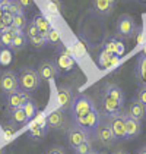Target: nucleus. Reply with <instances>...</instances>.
Segmentation results:
<instances>
[{
  "instance_id": "nucleus-1",
  "label": "nucleus",
  "mask_w": 146,
  "mask_h": 154,
  "mask_svg": "<svg viewBox=\"0 0 146 154\" xmlns=\"http://www.w3.org/2000/svg\"><path fill=\"white\" fill-rule=\"evenodd\" d=\"M18 81H19V90L26 91V93H35L41 85V78L38 75L35 68L31 66H25L21 69L18 75Z\"/></svg>"
},
{
  "instance_id": "nucleus-2",
  "label": "nucleus",
  "mask_w": 146,
  "mask_h": 154,
  "mask_svg": "<svg viewBox=\"0 0 146 154\" xmlns=\"http://www.w3.org/2000/svg\"><path fill=\"white\" fill-rule=\"evenodd\" d=\"M101 113L98 112V109H94L91 112H88L82 116H77V118H72L73 119V125L79 126L82 131H85L88 135H94L95 131H97L98 125L101 122Z\"/></svg>"
},
{
  "instance_id": "nucleus-3",
  "label": "nucleus",
  "mask_w": 146,
  "mask_h": 154,
  "mask_svg": "<svg viewBox=\"0 0 146 154\" xmlns=\"http://www.w3.org/2000/svg\"><path fill=\"white\" fill-rule=\"evenodd\" d=\"M97 109L94 100L89 97L88 94H77L73 97V101H72V106H70V113H72V118H77V116H82L88 112Z\"/></svg>"
},
{
  "instance_id": "nucleus-4",
  "label": "nucleus",
  "mask_w": 146,
  "mask_h": 154,
  "mask_svg": "<svg viewBox=\"0 0 146 154\" xmlns=\"http://www.w3.org/2000/svg\"><path fill=\"white\" fill-rule=\"evenodd\" d=\"M136 29H137V26H136L134 18L132 15L123 13V15L118 16L117 24H115V31H117V35L120 38H124V40L133 38Z\"/></svg>"
},
{
  "instance_id": "nucleus-5",
  "label": "nucleus",
  "mask_w": 146,
  "mask_h": 154,
  "mask_svg": "<svg viewBox=\"0 0 146 154\" xmlns=\"http://www.w3.org/2000/svg\"><path fill=\"white\" fill-rule=\"evenodd\" d=\"M94 137H95V140H97L101 145H104V147L112 145V144L115 142L114 134H112V131L110 128L108 120H107V116H105V115L101 116V122H99V125H98Z\"/></svg>"
},
{
  "instance_id": "nucleus-6",
  "label": "nucleus",
  "mask_w": 146,
  "mask_h": 154,
  "mask_svg": "<svg viewBox=\"0 0 146 154\" xmlns=\"http://www.w3.org/2000/svg\"><path fill=\"white\" fill-rule=\"evenodd\" d=\"M107 120H108V125L112 134H114V138L115 141H126V120H124V113H115V115H105Z\"/></svg>"
},
{
  "instance_id": "nucleus-7",
  "label": "nucleus",
  "mask_w": 146,
  "mask_h": 154,
  "mask_svg": "<svg viewBox=\"0 0 146 154\" xmlns=\"http://www.w3.org/2000/svg\"><path fill=\"white\" fill-rule=\"evenodd\" d=\"M18 90H19L18 75L13 71L0 72V93L4 95H9Z\"/></svg>"
},
{
  "instance_id": "nucleus-8",
  "label": "nucleus",
  "mask_w": 146,
  "mask_h": 154,
  "mask_svg": "<svg viewBox=\"0 0 146 154\" xmlns=\"http://www.w3.org/2000/svg\"><path fill=\"white\" fill-rule=\"evenodd\" d=\"M73 88L70 85H60L57 90V103H59V110L61 112H69L73 101Z\"/></svg>"
},
{
  "instance_id": "nucleus-9",
  "label": "nucleus",
  "mask_w": 146,
  "mask_h": 154,
  "mask_svg": "<svg viewBox=\"0 0 146 154\" xmlns=\"http://www.w3.org/2000/svg\"><path fill=\"white\" fill-rule=\"evenodd\" d=\"M88 138H89V135L86 134L85 131L80 129L79 126H76V125L69 126V129H67V142H69V147L72 150L77 148Z\"/></svg>"
},
{
  "instance_id": "nucleus-10",
  "label": "nucleus",
  "mask_w": 146,
  "mask_h": 154,
  "mask_svg": "<svg viewBox=\"0 0 146 154\" xmlns=\"http://www.w3.org/2000/svg\"><path fill=\"white\" fill-rule=\"evenodd\" d=\"M45 123H47V128H50V129L61 131V129H66L67 119H66L64 112H61V110L57 109V110H54L53 113H50L48 116L45 118Z\"/></svg>"
},
{
  "instance_id": "nucleus-11",
  "label": "nucleus",
  "mask_w": 146,
  "mask_h": 154,
  "mask_svg": "<svg viewBox=\"0 0 146 154\" xmlns=\"http://www.w3.org/2000/svg\"><path fill=\"white\" fill-rule=\"evenodd\" d=\"M32 97L29 93H26V91H22V90H18V91H15L12 94L6 95V104L9 107V110H13V109H22L25 103L28 101V100H31Z\"/></svg>"
},
{
  "instance_id": "nucleus-12",
  "label": "nucleus",
  "mask_w": 146,
  "mask_h": 154,
  "mask_svg": "<svg viewBox=\"0 0 146 154\" xmlns=\"http://www.w3.org/2000/svg\"><path fill=\"white\" fill-rule=\"evenodd\" d=\"M38 75L41 79H45V81H51L54 78L59 76V69L56 68L54 62H50V60H42L39 65H38Z\"/></svg>"
},
{
  "instance_id": "nucleus-13",
  "label": "nucleus",
  "mask_w": 146,
  "mask_h": 154,
  "mask_svg": "<svg viewBox=\"0 0 146 154\" xmlns=\"http://www.w3.org/2000/svg\"><path fill=\"white\" fill-rule=\"evenodd\" d=\"M126 120V140H134L142 134V123L133 119L129 113H124Z\"/></svg>"
},
{
  "instance_id": "nucleus-14",
  "label": "nucleus",
  "mask_w": 146,
  "mask_h": 154,
  "mask_svg": "<svg viewBox=\"0 0 146 154\" xmlns=\"http://www.w3.org/2000/svg\"><path fill=\"white\" fill-rule=\"evenodd\" d=\"M54 65H56V68L59 69V72L60 71L61 72H69L76 66V62H74V59H73L67 51H60V53L56 56Z\"/></svg>"
},
{
  "instance_id": "nucleus-15",
  "label": "nucleus",
  "mask_w": 146,
  "mask_h": 154,
  "mask_svg": "<svg viewBox=\"0 0 146 154\" xmlns=\"http://www.w3.org/2000/svg\"><path fill=\"white\" fill-rule=\"evenodd\" d=\"M47 123H45V119L44 118H36L34 125L29 128V135L34 138V140H42L47 134Z\"/></svg>"
},
{
  "instance_id": "nucleus-16",
  "label": "nucleus",
  "mask_w": 146,
  "mask_h": 154,
  "mask_svg": "<svg viewBox=\"0 0 146 154\" xmlns=\"http://www.w3.org/2000/svg\"><path fill=\"white\" fill-rule=\"evenodd\" d=\"M102 94L114 98L117 103H120L121 106H124V93H123V90L118 85H115V84H107L104 87V90H102Z\"/></svg>"
},
{
  "instance_id": "nucleus-17",
  "label": "nucleus",
  "mask_w": 146,
  "mask_h": 154,
  "mask_svg": "<svg viewBox=\"0 0 146 154\" xmlns=\"http://www.w3.org/2000/svg\"><path fill=\"white\" fill-rule=\"evenodd\" d=\"M133 119H136L137 122H142L146 118V107L139 103L136 98H133L130 101V106H129V112H127Z\"/></svg>"
},
{
  "instance_id": "nucleus-18",
  "label": "nucleus",
  "mask_w": 146,
  "mask_h": 154,
  "mask_svg": "<svg viewBox=\"0 0 146 154\" xmlns=\"http://www.w3.org/2000/svg\"><path fill=\"white\" fill-rule=\"evenodd\" d=\"M102 107H104V112H105V115H115V113H120L121 112L123 106L120 103H117L114 98H111L108 95L102 94Z\"/></svg>"
},
{
  "instance_id": "nucleus-19",
  "label": "nucleus",
  "mask_w": 146,
  "mask_h": 154,
  "mask_svg": "<svg viewBox=\"0 0 146 154\" xmlns=\"http://www.w3.org/2000/svg\"><path fill=\"white\" fill-rule=\"evenodd\" d=\"M114 0H94V9L99 15H111L114 11Z\"/></svg>"
},
{
  "instance_id": "nucleus-20",
  "label": "nucleus",
  "mask_w": 146,
  "mask_h": 154,
  "mask_svg": "<svg viewBox=\"0 0 146 154\" xmlns=\"http://www.w3.org/2000/svg\"><path fill=\"white\" fill-rule=\"evenodd\" d=\"M32 21H34V24H35L38 32H39L42 37H47V34L50 32V29L53 28L48 19H47L45 16H42V15H36Z\"/></svg>"
},
{
  "instance_id": "nucleus-21",
  "label": "nucleus",
  "mask_w": 146,
  "mask_h": 154,
  "mask_svg": "<svg viewBox=\"0 0 146 154\" xmlns=\"http://www.w3.org/2000/svg\"><path fill=\"white\" fill-rule=\"evenodd\" d=\"M136 78L142 85H146V57L142 54L136 63Z\"/></svg>"
},
{
  "instance_id": "nucleus-22",
  "label": "nucleus",
  "mask_w": 146,
  "mask_h": 154,
  "mask_svg": "<svg viewBox=\"0 0 146 154\" xmlns=\"http://www.w3.org/2000/svg\"><path fill=\"white\" fill-rule=\"evenodd\" d=\"M9 118H10V123L15 125V126H21V125H25L28 122V118L24 113L22 109H13L9 112Z\"/></svg>"
},
{
  "instance_id": "nucleus-23",
  "label": "nucleus",
  "mask_w": 146,
  "mask_h": 154,
  "mask_svg": "<svg viewBox=\"0 0 146 154\" xmlns=\"http://www.w3.org/2000/svg\"><path fill=\"white\" fill-rule=\"evenodd\" d=\"M98 62H99V66L101 68H110L111 65H114L117 62V59L114 57V54L108 53L107 50H102L101 54H99V60Z\"/></svg>"
},
{
  "instance_id": "nucleus-24",
  "label": "nucleus",
  "mask_w": 146,
  "mask_h": 154,
  "mask_svg": "<svg viewBox=\"0 0 146 154\" xmlns=\"http://www.w3.org/2000/svg\"><path fill=\"white\" fill-rule=\"evenodd\" d=\"M22 110H24V113L26 115V118L28 120H31V119H34L36 116V113H38V109H36V104L35 101L31 98V100H28L26 103H25L24 106H22Z\"/></svg>"
},
{
  "instance_id": "nucleus-25",
  "label": "nucleus",
  "mask_w": 146,
  "mask_h": 154,
  "mask_svg": "<svg viewBox=\"0 0 146 154\" xmlns=\"http://www.w3.org/2000/svg\"><path fill=\"white\" fill-rule=\"evenodd\" d=\"M26 41H28V38L25 35L24 32H21V34H18V35L13 37L12 40V46H10V50H22V48L26 46Z\"/></svg>"
},
{
  "instance_id": "nucleus-26",
  "label": "nucleus",
  "mask_w": 146,
  "mask_h": 154,
  "mask_svg": "<svg viewBox=\"0 0 146 154\" xmlns=\"http://www.w3.org/2000/svg\"><path fill=\"white\" fill-rule=\"evenodd\" d=\"M13 53L9 47H0V65L1 66H7L12 63Z\"/></svg>"
},
{
  "instance_id": "nucleus-27",
  "label": "nucleus",
  "mask_w": 146,
  "mask_h": 154,
  "mask_svg": "<svg viewBox=\"0 0 146 154\" xmlns=\"http://www.w3.org/2000/svg\"><path fill=\"white\" fill-rule=\"evenodd\" d=\"M4 12H9L10 15H13V16H15V15H19V13H25L24 8L18 3V0H7Z\"/></svg>"
},
{
  "instance_id": "nucleus-28",
  "label": "nucleus",
  "mask_w": 146,
  "mask_h": 154,
  "mask_svg": "<svg viewBox=\"0 0 146 154\" xmlns=\"http://www.w3.org/2000/svg\"><path fill=\"white\" fill-rule=\"evenodd\" d=\"M45 40H47V44H51V46H60V43H61L60 32H59L57 29L51 28L50 32L47 34V37H45Z\"/></svg>"
},
{
  "instance_id": "nucleus-29",
  "label": "nucleus",
  "mask_w": 146,
  "mask_h": 154,
  "mask_svg": "<svg viewBox=\"0 0 146 154\" xmlns=\"http://www.w3.org/2000/svg\"><path fill=\"white\" fill-rule=\"evenodd\" d=\"M28 24V21H26V16H25V13H19V15H15L13 16V21H12V25L13 28H18V29H21V31H24L25 26Z\"/></svg>"
},
{
  "instance_id": "nucleus-30",
  "label": "nucleus",
  "mask_w": 146,
  "mask_h": 154,
  "mask_svg": "<svg viewBox=\"0 0 146 154\" xmlns=\"http://www.w3.org/2000/svg\"><path fill=\"white\" fill-rule=\"evenodd\" d=\"M12 40H13V35L9 32V29L6 28L4 31L0 32V47H9L12 46Z\"/></svg>"
},
{
  "instance_id": "nucleus-31",
  "label": "nucleus",
  "mask_w": 146,
  "mask_h": 154,
  "mask_svg": "<svg viewBox=\"0 0 146 154\" xmlns=\"http://www.w3.org/2000/svg\"><path fill=\"white\" fill-rule=\"evenodd\" d=\"M92 150H94L92 141H91V138H88V140H85L77 148H74V154H89Z\"/></svg>"
},
{
  "instance_id": "nucleus-32",
  "label": "nucleus",
  "mask_w": 146,
  "mask_h": 154,
  "mask_svg": "<svg viewBox=\"0 0 146 154\" xmlns=\"http://www.w3.org/2000/svg\"><path fill=\"white\" fill-rule=\"evenodd\" d=\"M24 34L26 35L28 40H31V38H34L35 35L39 34V32H38V29H36L35 24H34V21H29V22L26 24V26H25V29H24Z\"/></svg>"
},
{
  "instance_id": "nucleus-33",
  "label": "nucleus",
  "mask_w": 146,
  "mask_h": 154,
  "mask_svg": "<svg viewBox=\"0 0 146 154\" xmlns=\"http://www.w3.org/2000/svg\"><path fill=\"white\" fill-rule=\"evenodd\" d=\"M31 44H32V47L35 48H42L47 46V40H45V37H42L41 34H38V35H35L34 38H31V40H28Z\"/></svg>"
},
{
  "instance_id": "nucleus-34",
  "label": "nucleus",
  "mask_w": 146,
  "mask_h": 154,
  "mask_svg": "<svg viewBox=\"0 0 146 154\" xmlns=\"http://www.w3.org/2000/svg\"><path fill=\"white\" fill-rule=\"evenodd\" d=\"M136 100H137L139 103H142V104L146 107V85H140V87H139Z\"/></svg>"
},
{
  "instance_id": "nucleus-35",
  "label": "nucleus",
  "mask_w": 146,
  "mask_h": 154,
  "mask_svg": "<svg viewBox=\"0 0 146 154\" xmlns=\"http://www.w3.org/2000/svg\"><path fill=\"white\" fill-rule=\"evenodd\" d=\"M12 21H13V15H10L9 12H3L1 18H0V22L4 25L6 28H9L12 25Z\"/></svg>"
},
{
  "instance_id": "nucleus-36",
  "label": "nucleus",
  "mask_w": 146,
  "mask_h": 154,
  "mask_svg": "<svg viewBox=\"0 0 146 154\" xmlns=\"http://www.w3.org/2000/svg\"><path fill=\"white\" fill-rule=\"evenodd\" d=\"M50 9H51V11H53L54 13L61 12V9H63V5H61L60 0H50Z\"/></svg>"
},
{
  "instance_id": "nucleus-37",
  "label": "nucleus",
  "mask_w": 146,
  "mask_h": 154,
  "mask_svg": "<svg viewBox=\"0 0 146 154\" xmlns=\"http://www.w3.org/2000/svg\"><path fill=\"white\" fill-rule=\"evenodd\" d=\"M45 154H66V150L60 145H53L45 151Z\"/></svg>"
},
{
  "instance_id": "nucleus-38",
  "label": "nucleus",
  "mask_w": 146,
  "mask_h": 154,
  "mask_svg": "<svg viewBox=\"0 0 146 154\" xmlns=\"http://www.w3.org/2000/svg\"><path fill=\"white\" fill-rule=\"evenodd\" d=\"M134 35H136V43H137V44H142V43H143V40H145V32H143L142 28L136 29Z\"/></svg>"
},
{
  "instance_id": "nucleus-39",
  "label": "nucleus",
  "mask_w": 146,
  "mask_h": 154,
  "mask_svg": "<svg viewBox=\"0 0 146 154\" xmlns=\"http://www.w3.org/2000/svg\"><path fill=\"white\" fill-rule=\"evenodd\" d=\"M18 3L24 8V9H29L34 6V0H18Z\"/></svg>"
},
{
  "instance_id": "nucleus-40",
  "label": "nucleus",
  "mask_w": 146,
  "mask_h": 154,
  "mask_svg": "<svg viewBox=\"0 0 146 154\" xmlns=\"http://www.w3.org/2000/svg\"><path fill=\"white\" fill-rule=\"evenodd\" d=\"M137 154H146V145H143V147H140V148L137 150Z\"/></svg>"
},
{
  "instance_id": "nucleus-41",
  "label": "nucleus",
  "mask_w": 146,
  "mask_h": 154,
  "mask_svg": "<svg viewBox=\"0 0 146 154\" xmlns=\"http://www.w3.org/2000/svg\"><path fill=\"white\" fill-rule=\"evenodd\" d=\"M112 154H129L127 151H124V150H117V151H114Z\"/></svg>"
},
{
  "instance_id": "nucleus-42",
  "label": "nucleus",
  "mask_w": 146,
  "mask_h": 154,
  "mask_svg": "<svg viewBox=\"0 0 146 154\" xmlns=\"http://www.w3.org/2000/svg\"><path fill=\"white\" fill-rule=\"evenodd\" d=\"M142 56L146 57V43H145V46H143V50H142Z\"/></svg>"
},
{
  "instance_id": "nucleus-43",
  "label": "nucleus",
  "mask_w": 146,
  "mask_h": 154,
  "mask_svg": "<svg viewBox=\"0 0 146 154\" xmlns=\"http://www.w3.org/2000/svg\"><path fill=\"white\" fill-rule=\"evenodd\" d=\"M4 29H6V26H4V25L0 22V32H1V31H4Z\"/></svg>"
},
{
  "instance_id": "nucleus-44",
  "label": "nucleus",
  "mask_w": 146,
  "mask_h": 154,
  "mask_svg": "<svg viewBox=\"0 0 146 154\" xmlns=\"http://www.w3.org/2000/svg\"><path fill=\"white\" fill-rule=\"evenodd\" d=\"M89 154H101V153H99V151H95V150H92Z\"/></svg>"
},
{
  "instance_id": "nucleus-45",
  "label": "nucleus",
  "mask_w": 146,
  "mask_h": 154,
  "mask_svg": "<svg viewBox=\"0 0 146 154\" xmlns=\"http://www.w3.org/2000/svg\"><path fill=\"white\" fill-rule=\"evenodd\" d=\"M3 2H6V0H0V5H1V3H3Z\"/></svg>"
},
{
  "instance_id": "nucleus-46",
  "label": "nucleus",
  "mask_w": 146,
  "mask_h": 154,
  "mask_svg": "<svg viewBox=\"0 0 146 154\" xmlns=\"http://www.w3.org/2000/svg\"><path fill=\"white\" fill-rule=\"evenodd\" d=\"M0 154H3V150H0Z\"/></svg>"
},
{
  "instance_id": "nucleus-47",
  "label": "nucleus",
  "mask_w": 146,
  "mask_h": 154,
  "mask_svg": "<svg viewBox=\"0 0 146 154\" xmlns=\"http://www.w3.org/2000/svg\"><path fill=\"white\" fill-rule=\"evenodd\" d=\"M143 2H146V0H143Z\"/></svg>"
},
{
  "instance_id": "nucleus-48",
  "label": "nucleus",
  "mask_w": 146,
  "mask_h": 154,
  "mask_svg": "<svg viewBox=\"0 0 146 154\" xmlns=\"http://www.w3.org/2000/svg\"><path fill=\"white\" fill-rule=\"evenodd\" d=\"M114 2H115V0H114Z\"/></svg>"
}]
</instances>
